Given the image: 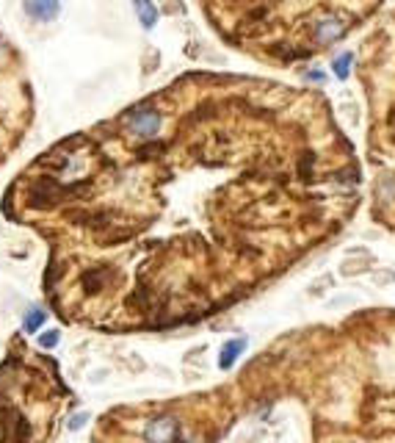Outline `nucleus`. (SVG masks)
Returning <instances> with one entry per match:
<instances>
[{
  "label": "nucleus",
  "instance_id": "nucleus-4",
  "mask_svg": "<svg viewBox=\"0 0 395 443\" xmlns=\"http://www.w3.org/2000/svg\"><path fill=\"white\" fill-rule=\"evenodd\" d=\"M243 346H246V341H243V338H235V341H229V344L221 349V360H218V366H221V369H229V366L235 363L238 352H243Z\"/></svg>",
  "mask_w": 395,
  "mask_h": 443
},
{
  "label": "nucleus",
  "instance_id": "nucleus-8",
  "mask_svg": "<svg viewBox=\"0 0 395 443\" xmlns=\"http://www.w3.org/2000/svg\"><path fill=\"white\" fill-rule=\"evenodd\" d=\"M58 341H61L58 330H50V333H44V335H39V346H42V349H53Z\"/></svg>",
  "mask_w": 395,
  "mask_h": 443
},
{
  "label": "nucleus",
  "instance_id": "nucleus-10",
  "mask_svg": "<svg viewBox=\"0 0 395 443\" xmlns=\"http://www.w3.org/2000/svg\"><path fill=\"white\" fill-rule=\"evenodd\" d=\"M86 421H89V413H78V416H72V421H69V430L75 433V430H80Z\"/></svg>",
  "mask_w": 395,
  "mask_h": 443
},
{
  "label": "nucleus",
  "instance_id": "nucleus-1",
  "mask_svg": "<svg viewBox=\"0 0 395 443\" xmlns=\"http://www.w3.org/2000/svg\"><path fill=\"white\" fill-rule=\"evenodd\" d=\"M128 131L141 136V139H152L161 131V114L155 108H136L128 114Z\"/></svg>",
  "mask_w": 395,
  "mask_h": 443
},
{
  "label": "nucleus",
  "instance_id": "nucleus-7",
  "mask_svg": "<svg viewBox=\"0 0 395 443\" xmlns=\"http://www.w3.org/2000/svg\"><path fill=\"white\" fill-rule=\"evenodd\" d=\"M136 11H139V17H141V25H144V28H152V25H155L158 11H155L150 3H136Z\"/></svg>",
  "mask_w": 395,
  "mask_h": 443
},
{
  "label": "nucleus",
  "instance_id": "nucleus-6",
  "mask_svg": "<svg viewBox=\"0 0 395 443\" xmlns=\"http://www.w3.org/2000/svg\"><path fill=\"white\" fill-rule=\"evenodd\" d=\"M42 321H44V310L33 308L30 313H25V319H22V327H25V333H36V330L42 327Z\"/></svg>",
  "mask_w": 395,
  "mask_h": 443
},
{
  "label": "nucleus",
  "instance_id": "nucleus-5",
  "mask_svg": "<svg viewBox=\"0 0 395 443\" xmlns=\"http://www.w3.org/2000/svg\"><path fill=\"white\" fill-rule=\"evenodd\" d=\"M343 31H346V28H343L340 22H335V19L329 22V19H326V22L318 25V39H321V42H332V39L343 36Z\"/></svg>",
  "mask_w": 395,
  "mask_h": 443
},
{
  "label": "nucleus",
  "instance_id": "nucleus-3",
  "mask_svg": "<svg viewBox=\"0 0 395 443\" xmlns=\"http://www.w3.org/2000/svg\"><path fill=\"white\" fill-rule=\"evenodd\" d=\"M25 14H30L33 19H39V22H44V19H53L55 14H58V3H53V0H28L25 6Z\"/></svg>",
  "mask_w": 395,
  "mask_h": 443
},
{
  "label": "nucleus",
  "instance_id": "nucleus-9",
  "mask_svg": "<svg viewBox=\"0 0 395 443\" xmlns=\"http://www.w3.org/2000/svg\"><path fill=\"white\" fill-rule=\"evenodd\" d=\"M349 64H351V53H346L343 58H337V61H335V72H337V78H346V75H349Z\"/></svg>",
  "mask_w": 395,
  "mask_h": 443
},
{
  "label": "nucleus",
  "instance_id": "nucleus-2",
  "mask_svg": "<svg viewBox=\"0 0 395 443\" xmlns=\"http://www.w3.org/2000/svg\"><path fill=\"white\" fill-rule=\"evenodd\" d=\"M144 438H147V443H172L177 438V421L169 416L152 419L144 430Z\"/></svg>",
  "mask_w": 395,
  "mask_h": 443
}]
</instances>
